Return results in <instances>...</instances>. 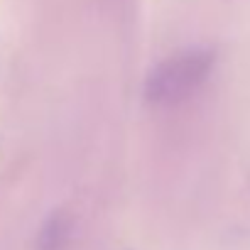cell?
<instances>
[{
  "label": "cell",
  "mask_w": 250,
  "mask_h": 250,
  "mask_svg": "<svg viewBox=\"0 0 250 250\" xmlns=\"http://www.w3.org/2000/svg\"><path fill=\"white\" fill-rule=\"evenodd\" d=\"M213 59L216 57L211 49H189L165 59L147 76V86H145L147 98L160 105L184 101L206 81Z\"/></svg>",
  "instance_id": "6da1fadb"
}]
</instances>
